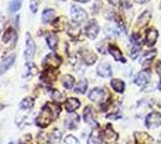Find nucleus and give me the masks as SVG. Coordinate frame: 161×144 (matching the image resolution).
<instances>
[{"instance_id": "nucleus-29", "label": "nucleus", "mask_w": 161, "mask_h": 144, "mask_svg": "<svg viewBox=\"0 0 161 144\" xmlns=\"http://www.w3.org/2000/svg\"><path fill=\"white\" fill-rule=\"evenodd\" d=\"M87 88H88V82L86 79H82L80 82L77 83V85H76V93H78V94H84L86 91H87Z\"/></svg>"}, {"instance_id": "nucleus-24", "label": "nucleus", "mask_w": 161, "mask_h": 144, "mask_svg": "<svg viewBox=\"0 0 161 144\" xmlns=\"http://www.w3.org/2000/svg\"><path fill=\"white\" fill-rule=\"evenodd\" d=\"M23 77H28V76L30 75H35L36 72H37V69H36V66L34 65L33 62H27L25 65H24V69H23Z\"/></svg>"}, {"instance_id": "nucleus-25", "label": "nucleus", "mask_w": 161, "mask_h": 144, "mask_svg": "<svg viewBox=\"0 0 161 144\" xmlns=\"http://www.w3.org/2000/svg\"><path fill=\"white\" fill-rule=\"evenodd\" d=\"M111 85L114 89V91H117V93H123L124 89H125V83L120 81V79H112Z\"/></svg>"}, {"instance_id": "nucleus-34", "label": "nucleus", "mask_w": 161, "mask_h": 144, "mask_svg": "<svg viewBox=\"0 0 161 144\" xmlns=\"http://www.w3.org/2000/svg\"><path fill=\"white\" fill-rule=\"evenodd\" d=\"M39 3H40V0H30V10L33 11L34 13H35V12H36V10H37Z\"/></svg>"}, {"instance_id": "nucleus-37", "label": "nucleus", "mask_w": 161, "mask_h": 144, "mask_svg": "<svg viewBox=\"0 0 161 144\" xmlns=\"http://www.w3.org/2000/svg\"><path fill=\"white\" fill-rule=\"evenodd\" d=\"M156 71H158V73L161 76V61L158 62V65H156Z\"/></svg>"}, {"instance_id": "nucleus-26", "label": "nucleus", "mask_w": 161, "mask_h": 144, "mask_svg": "<svg viewBox=\"0 0 161 144\" xmlns=\"http://www.w3.org/2000/svg\"><path fill=\"white\" fill-rule=\"evenodd\" d=\"M149 21H150V12H149V11H146V12H143V13L140 16L137 24H138V27L143 28L149 23Z\"/></svg>"}, {"instance_id": "nucleus-42", "label": "nucleus", "mask_w": 161, "mask_h": 144, "mask_svg": "<svg viewBox=\"0 0 161 144\" xmlns=\"http://www.w3.org/2000/svg\"><path fill=\"white\" fill-rule=\"evenodd\" d=\"M8 144H17V143H14V142H11V143H8Z\"/></svg>"}, {"instance_id": "nucleus-20", "label": "nucleus", "mask_w": 161, "mask_h": 144, "mask_svg": "<svg viewBox=\"0 0 161 144\" xmlns=\"http://www.w3.org/2000/svg\"><path fill=\"white\" fill-rule=\"evenodd\" d=\"M55 76H57V72L53 71L52 69H49V70H46V71L42 73L41 79L45 81L46 83H52L54 79H55Z\"/></svg>"}, {"instance_id": "nucleus-17", "label": "nucleus", "mask_w": 161, "mask_h": 144, "mask_svg": "<svg viewBox=\"0 0 161 144\" xmlns=\"http://www.w3.org/2000/svg\"><path fill=\"white\" fill-rule=\"evenodd\" d=\"M158 31L156 29L152 28L147 31V35H146V42H147L148 46H154L156 40H158Z\"/></svg>"}, {"instance_id": "nucleus-23", "label": "nucleus", "mask_w": 161, "mask_h": 144, "mask_svg": "<svg viewBox=\"0 0 161 144\" xmlns=\"http://www.w3.org/2000/svg\"><path fill=\"white\" fill-rule=\"evenodd\" d=\"M53 19H54V10H52V8L45 10L43 13H42V23L48 24V23H51Z\"/></svg>"}, {"instance_id": "nucleus-13", "label": "nucleus", "mask_w": 161, "mask_h": 144, "mask_svg": "<svg viewBox=\"0 0 161 144\" xmlns=\"http://www.w3.org/2000/svg\"><path fill=\"white\" fill-rule=\"evenodd\" d=\"M103 95H105V90L101 88H95L89 93V99L94 102H100L103 99Z\"/></svg>"}, {"instance_id": "nucleus-32", "label": "nucleus", "mask_w": 161, "mask_h": 144, "mask_svg": "<svg viewBox=\"0 0 161 144\" xmlns=\"http://www.w3.org/2000/svg\"><path fill=\"white\" fill-rule=\"evenodd\" d=\"M14 36H16V33H14V30L12 28H10V29H7L6 31H5V34L3 36V42L4 43H7V42L10 41V39H12Z\"/></svg>"}, {"instance_id": "nucleus-15", "label": "nucleus", "mask_w": 161, "mask_h": 144, "mask_svg": "<svg viewBox=\"0 0 161 144\" xmlns=\"http://www.w3.org/2000/svg\"><path fill=\"white\" fill-rule=\"evenodd\" d=\"M108 51H109L111 55H112V56L114 58V60H117V61L125 62V59H124V56H123V53H121L120 49L117 47V46H114V45H111V46H108Z\"/></svg>"}, {"instance_id": "nucleus-28", "label": "nucleus", "mask_w": 161, "mask_h": 144, "mask_svg": "<svg viewBox=\"0 0 161 144\" xmlns=\"http://www.w3.org/2000/svg\"><path fill=\"white\" fill-rule=\"evenodd\" d=\"M20 5H22V0H11L7 10H8L10 13H14L20 8Z\"/></svg>"}, {"instance_id": "nucleus-19", "label": "nucleus", "mask_w": 161, "mask_h": 144, "mask_svg": "<svg viewBox=\"0 0 161 144\" xmlns=\"http://www.w3.org/2000/svg\"><path fill=\"white\" fill-rule=\"evenodd\" d=\"M80 106V101H78L77 99L71 97V99H69L66 102H65V109H66L69 113H72V112H75Z\"/></svg>"}, {"instance_id": "nucleus-27", "label": "nucleus", "mask_w": 161, "mask_h": 144, "mask_svg": "<svg viewBox=\"0 0 161 144\" xmlns=\"http://www.w3.org/2000/svg\"><path fill=\"white\" fill-rule=\"evenodd\" d=\"M46 41L48 43V47L51 48V49H55L57 48V45H58V37H57V35L55 34H48L46 36Z\"/></svg>"}, {"instance_id": "nucleus-22", "label": "nucleus", "mask_w": 161, "mask_h": 144, "mask_svg": "<svg viewBox=\"0 0 161 144\" xmlns=\"http://www.w3.org/2000/svg\"><path fill=\"white\" fill-rule=\"evenodd\" d=\"M103 136H105V138L108 139V141H115V139L118 138V133L112 129L111 125H107V126H106V130L103 132Z\"/></svg>"}, {"instance_id": "nucleus-39", "label": "nucleus", "mask_w": 161, "mask_h": 144, "mask_svg": "<svg viewBox=\"0 0 161 144\" xmlns=\"http://www.w3.org/2000/svg\"><path fill=\"white\" fill-rule=\"evenodd\" d=\"M1 24H3V14L0 13V28H1Z\"/></svg>"}, {"instance_id": "nucleus-44", "label": "nucleus", "mask_w": 161, "mask_h": 144, "mask_svg": "<svg viewBox=\"0 0 161 144\" xmlns=\"http://www.w3.org/2000/svg\"><path fill=\"white\" fill-rule=\"evenodd\" d=\"M160 8H161V4H160Z\"/></svg>"}, {"instance_id": "nucleus-21", "label": "nucleus", "mask_w": 161, "mask_h": 144, "mask_svg": "<svg viewBox=\"0 0 161 144\" xmlns=\"http://www.w3.org/2000/svg\"><path fill=\"white\" fill-rule=\"evenodd\" d=\"M61 84L66 88V89H72L75 84V78L71 75H64L61 78Z\"/></svg>"}, {"instance_id": "nucleus-38", "label": "nucleus", "mask_w": 161, "mask_h": 144, "mask_svg": "<svg viewBox=\"0 0 161 144\" xmlns=\"http://www.w3.org/2000/svg\"><path fill=\"white\" fill-rule=\"evenodd\" d=\"M119 1H120V0H109V3H112V4H114V5H115V4H118Z\"/></svg>"}, {"instance_id": "nucleus-40", "label": "nucleus", "mask_w": 161, "mask_h": 144, "mask_svg": "<svg viewBox=\"0 0 161 144\" xmlns=\"http://www.w3.org/2000/svg\"><path fill=\"white\" fill-rule=\"evenodd\" d=\"M75 1H80V3H87L89 0H75Z\"/></svg>"}, {"instance_id": "nucleus-6", "label": "nucleus", "mask_w": 161, "mask_h": 144, "mask_svg": "<svg viewBox=\"0 0 161 144\" xmlns=\"http://www.w3.org/2000/svg\"><path fill=\"white\" fill-rule=\"evenodd\" d=\"M135 139L137 144H153V138L148 135L147 132H140V131H136L134 133Z\"/></svg>"}, {"instance_id": "nucleus-30", "label": "nucleus", "mask_w": 161, "mask_h": 144, "mask_svg": "<svg viewBox=\"0 0 161 144\" xmlns=\"http://www.w3.org/2000/svg\"><path fill=\"white\" fill-rule=\"evenodd\" d=\"M33 106H34V101H33V99H30V97L24 99V100L19 103V108L20 109H23V110L30 109Z\"/></svg>"}, {"instance_id": "nucleus-9", "label": "nucleus", "mask_w": 161, "mask_h": 144, "mask_svg": "<svg viewBox=\"0 0 161 144\" xmlns=\"http://www.w3.org/2000/svg\"><path fill=\"white\" fill-rule=\"evenodd\" d=\"M14 59H16V55H10V56H7L5 58L3 61L0 62V76L3 75L4 72H6L7 70L10 69L12 65H14Z\"/></svg>"}, {"instance_id": "nucleus-2", "label": "nucleus", "mask_w": 161, "mask_h": 144, "mask_svg": "<svg viewBox=\"0 0 161 144\" xmlns=\"http://www.w3.org/2000/svg\"><path fill=\"white\" fill-rule=\"evenodd\" d=\"M146 124H147V127H149V129L159 127L161 125V114L159 112H152L150 114L147 115Z\"/></svg>"}, {"instance_id": "nucleus-3", "label": "nucleus", "mask_w": 161, "mask_h": 144, "mask_svg": "<svg viewBox=\"0 0 161 144\" xmlns=\"http://www.w3.org/2000/svg\"><path fill=\"white\" fill-rule=\"evenodd\" d=\"M71 16H72L74 21L77 22V23L84 22L88 17L87 12H86L82 7L77 6V5H72V6H71Z\"/></svg>"}, {"instance_id": "nucleus-1", "label": "nucleus", "mask_w": 161, "mask_h": 144, "mask_svg": "<svg viewBox=\"0 0 161 144\" xmlns=\"http://www.w3.org/2000/svg\"><path fill=\"white\" fill-rule=\"evenodd\" d=\"M59 112H60L59 106H57V104H49V103L45 104V107L42 108V112L40 113V115L36 118L37 126L41 127V129L47 127L48 125L51 124V121L59 115Z\"/></svg>"}, {"instance_id": "nucleus-35", "label": "nucleus", "mask_w": 161, "mask_h": 144, "mask_svg": "<svg viewBox=\"0 0 161 144\" xmlns=\"http://www.w3.org/2000/svg\"><path fill=\"white\" fill-rule=\"evenodd\" d=\"M65 144H78V141L74 136H67L65 138Z\"/></svg>"}, {"instance_id": "nucleus-16", "label": "nucleus", "mask_w": 161, "mask_h": 144, "mask_svg": "<svg viewBox=\"0 0 161 144\" xmlns=\"http://www.w3.org/2000/svg\"><path fill=\"white\" fill-rule=\"evenodd\" d=\"M96 59H97V56L95 53L93 52H90V51H83L82 52V60L86 62L87 65H92V64H94L96 61Z\"/></svg>"}, {"instance_id": "nucleus-33", "label": "nucleus", "mask_w": 161, "mask_h": 144, "mask_svg": "<svg viewBox=\"0 0 161 144\" xmlns=\"http://www.w3.org/2000/svg\"><path fill=\"white\" fill-rule=\"evenodd\" d=\"M61 138V132L60 131H58V130H54L53 132H52V136H51V141L52 142H58L59 139Z\"/></svg>"}, {"instance_id": "nucleus-18", "label": "nucleus", "mask_w": 161, "mask_h": 144, "mask_svg": "<svg viewBox=\"0 0 161 144\" xmlns=\"http://www.w3.org/2000/svg\"><path fill=\"white\" fill-rule=\"evenodd\" d=\"M83 119H84L86 123L89 124V125H92V126H97V123L95 121L94 114H93V110H92L90 107H87V108H86L84 113H83Z\"/></svg>"}, {"instance_id": "nucleus-43", "label": "nucleus", "mask_w": 161, "mask_h": 144, "mask_svg": "<svg viewBox=\"0 0 161 144\" xmlns=\"http://www.w3.org/2000/svg\"><path fill=\"white\" fill-rule=\"evenodd\" d=\"M160 144H161V133H160Z\"/></svg>"}, {"instance_id": "nucleus-41", "label": "nucleus", "mask_w": 161, "mask_h": 144, "mask_svg": "<svg viewBox=\"0 0 161 144\" xmlns=\"http://www.w3.org/2000/svg\"><path fill=\"white\" fill-rule=\"evenodd\" d=\"M159 89L161 90V81H160V82H159Z\"/></svg>"}, {"instance_id": "nucleus-11", "label": "nucleus", "mask_w": 161, "mask_h": 144, "mask_svg": "<svg viewBox=\"0 0 161 144\" xmlns=\"http://www.w3.org/2000/svg\"><path fill=\"white\" fill-rule=\"evenodd\" d=\"M150 81V72L147 71V70H144V71H141L138 76H137V78H136V84L137 85H146L148 84V82Z\"/></svg>"}, {"instance_id": "nucleus-31", "label": "nucleus", "mask_w": 161, "mask_h": 144, "mask_svg": "<svg viewBox=\"0 0 161 144\" xmlns=\"http://www.w3.org/2000/svg\"><path fill=\"white\" fill-rule=\"evenodd\" d=\"M51 97H52V100L55 101V102H61L63 100H64V95L61 94L60 91H58V90H51Z\"/></svg>"}, {"instance_id": "nucleus-5", "label": "nucleus", "mask_w": 161, "mask_h": 144, "mask_svg": "<svg viewBox=\"0 0 161 144\" xmlns=\"http://www.w3.org/2000/svg\"><path fill=\"white\" fill-rule=\"evenodd\" d=\"M43 62H45V65L48 66L49 69H52V67H58L61 64V58L58 54H55V53H49V54L45 58V61Z\"/></svg>"}, {"instance_id": "nucleus-36", "label": "nucleus", "mask_w": 161, "mask_h": 144, "mask_svg": "<svg viewBox=\"0 0 161 144\" xmlns=\"http://www.w3.org/2000/svg\"><path fill=\"white\" fill-rule=\"evenodd\" d=\"M22 144H29L31 143V136L30 135H25L24 137H22Z\"/></svg>"}, {"instance_id": "nucleus-8", "label": "nucleus", "mask_w": 161, "mask_h": 144, "mask_svg": "<svg viewBox=\"0 0 161 144\" xmlns=\"http://www.w3.org/2000/svg\"><path fill=\"white\" fill-rule=\"evenodd\" d=\"M97 75L101 77H111L112 76V67L107 61L101 62L97 66Z\"/></svg>"}, {"instance_id": "nucleus-7", "label": "nucleus", "mask_w": 161, "mask_h": 144, "mask_svg": "<svg viewBox=\"0 0 161 144\" xmlns=\"http://www.w3.org/2000/svg\"><path fill=\"white\" fill-rule=\"evenodd\" d=\"M99 30H100V29H99V25L96 24V22L93 21V22H90L87 25V28H86V34H87V36L89 39L94 40L95 37L97 36V34H99Z\"/></svg>"}, {"instance_id": "nucleus-4", "label": "nucleus", "mask_w": 161, "mask_h": 144, "mask_svg": "<svg viewBox=\"0 0 161 144\" xmlns=\"http://www.w3.org/2000/svg\"><path fill=\"white\" fill-rule=\"evenodd\" d=\"M34 54H35V43H34L31 36L27 34L25 36V49H24V56L28 61L33 59Z\"/></svg>"}, {"instance_id": "nucleus-14", "label": "nucleus", "mask_w": 161, "mask_h": 144, "mask_svg": "<svg viewBox=\"0 0 161 144\" xmlns=\"http://www.w3.org/2000/svg\"><path fill=\"white\" fill-rule=\"evenodd\" d=\"M155 55H156V51H152V52H147L146 54L142 56L141 64H142V66H143V69L150 67L152 60H153V58H154Z\"/></svg>"}, {"instance_id": "nucleus-10", "label": "nucleus", "mask_w": 161, "mask_h": 144, "mask_svg": "<svg viewBox=\"0 0 161 144\" xmlns=\"http://www.w3.org/2000/svg\"><path fill=\"white\" fill-rule=\"evenodd\" d=\"M88 144H105L100 130L95 129V130L92 131V133L89 136V139H88Z\"/></svg>"}, {"instance_id": "nucleus-12", "label": "nucleus", "mask_w": 161, "mask_h": 144, "mask_svg": "<svg viewBox=\"0 0 161 144\" xmlns=\"http://www.w3.org/2000/svg\"><path fill=\"white\" fill-rule=\"evenodd\" d=\"M78 123H80V117L77 114H71L66 118L65 120V126H66L69 130H74L78 126Z\"/></svg>"}]
</instances>
